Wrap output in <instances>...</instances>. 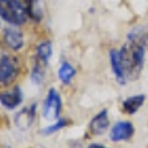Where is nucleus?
I'll list each match as a JSON object with an SVG mask.
<instances>
[{
    "label": "nucleus",
    "mask_w": 148,
    "mask_h": 148,
    "mask_svg": "<svg viewBox=\"0 0 148 148\" xmlns=\"http://www.w3.org/2000/svg\"><path fill=\"white\" fill-rule=\"evenodd\" d=\"M62 111V99L61 95L54 88H51L48 90V94L43 101V109H42V116L48 121H54L59 117Z\"/></svg>",
    "instance_id": "nucleus-4"
},
{
    "label": "nucleus",
    "mask_w": 148,
    "mask_h": 148,
    "mask_svg": "<svg viewBox=\"0 0 148 148\" xmlns=\"http://www.w3.org/2000/svg\"><path fill=\"white\" fill-rule=\"evenodd\" d=\"M74 75H75V69H74V67L72 66L71 63L63 62L61 64V67H59V69H58L59 80H61L63 84L69 85L71 84V82H72V79L74 78Z\"/></svg>",
    "instance_id": "nucleus-14"
},
{
    "label": "nucleus",
    "mask_w": 148,
    "mask_h": 148,
    "mask_svg": "<svg viewBox=\"0 0 148 148\" xmlns=\"http://www.w3.org/2000/svg\"><path fill=\"white\" fill-rule=\"evenodd\" d=\"M24 101V94L22 90L20 89V86H14L11 89L5 90L3 92H0V103L4 108H6L9 110H14L17 106H20Z\"/></svg>",
    "instance_id": "nucleus-7"
},
{
    "label": "nucleus",
    "mask_w": 148,
    "mask_h": 148,
    "mask_svg": "<svg viewBox=\"0 0 148 148\" xmlns=\"http://www.w3.org/2000/svg\"><path fill=\"white\" fill-rule=\"evenodd\" d=\"M20 61L15 54L0 53V86H9L20 74Z\"/></svg>",
    "instance_id": "nucleus-2"
},
{
    "label": "nucleus",
    "mask_w": 148,
    "mask_h": 148,
    "mask_svg": "<svg viewBox=\"0 0 148 148\" xmlns=\"http://www.w3.org/2000/svg\"><path fill=\"white\" fill-rule=\"evenodd\" d=\"M45 67L43 64H41L40 62L35 63L34 68H32V73H31V78H32V82L35 83V84L40 85L41 83L43 82V78H45Z\"/></svg>",
    "instance_id": "nucleus-15"
},
{
    "label": "nucleus",
    "mask_w": 148,
    "mask_h": 148,
    "mask_svg": "<svg viewBox=\"0 0 148 148\" xmlns=\"http://www.w3.org/2000/svg\"><path fill=\"white\" fill-rule=\"evenodd\" d=\"M3 41L9 49L15 51V52L20 51L25 46L24 34L16 26H11V25L5 27V30H4Z\"/></svg>",
    "instance_id": "nucleus-5"
},
{
    "label": "nucleus",
    "mask_w": 148,
    "mask_h": 148,
    "mask_svg": "<svg viewBox=\"0 0 148 148\" xmlns=\"http://www.w3.org/2000/svg\"><path fill=\"white\" fill-rule=\"evenodd\" d=\"M64 126H67V120H59V121H57L56 123H53V125H49L48 127H46V128H43L42 131H41V133L42 135H52V133H54V132H57V131H59V130H62Z\"/></svg>",
    "instance_id": "nucleus-16"
},
{
    "label": "nucleus",
    "mask_w": 148,
    "mask_h": 148,
    "mask_svg": "<svg viewBox=\"0 0 148 148\" xmlns=\"http://www.w3.org/2000/svg\"><path fill=\"white\" fill-rule=\"evenodd\" d=\"M15 1L25 10L29 18H32L36 22H40L43 17L41 0H15Z\"/></svg>",
    "instance_id": "nucleus-9"
},
{
    "label": "nucleus",
    "mask_w": 148,
    "mask_h": 148,
    "mask_svg": "<svg viewBox=\"0 0 148 148\" xmlns=\"http://www.w3.org/2000/svg\"><path fill=\"white\" fill-rule=\"evenodd\" d=\"M0 17L11 26H22L26 24L27 14L15 0H0Z\"/></svg>",
    "instance_id": "nucleus-3"
},
{
    "label": "nucleus",
    "mask_w": 148,
    "mask_h": 148,
    "mask_svg": "<svg viewBox=\"0 0 148 148\" xmlns=\"http://www.w3.org/2000/svg\"><path fill=\"white\" fill-rule=\"evenodd\" d=\"M146 101V95L140 94L135 96H130L122 101V110L128 115H135L140 110Z\"/></svg>",
    "instance_id": "nucleus-12"
},
{
    "label": "nucleus",
    "mask_w": 148,
    "mask_h": 148,
    "mask_svg": "<svg viewBox=\"0 0 148 148\" xmlns=\"http://www.w3.org/2000/svg\"><path fill=\"white\" fill-rule=\"evenodd\" d=\"M88 148H108L103 145H98V143H91L90 146H88Z\"/></svg>",
    "instance_id": "nucleus-17"
},
{
    "label": "nucleus",
    "mask_w": 148,
    "mask_h": 148,
    "mask_svg": "<svg viewBox=\"0 0 148 148\" xmlns=\"http://www.w3.org/2000/svg\"><path fill=\"white\" fill-rule=\"evenodd\" d=\"M110 63H111V69H112V72L115 74L116 80L121 85H125V83H126V73H125L119 51L116 49L110 51Z\"/></svg>",
    "instance_id": "nucleus-11"
},
{
    "label": "nucleus",
    "mask_w": 148,
    "mask_h": 148,
    "mask_svg": "<svg viewBox=\"0 0 148 148\" xmlns=\"http://www.w3.org/2000/svg\"><path fill=\"white\" fill-rule=\"evenodd\" d=\"M135 135V127L130 121H120L115 123L110 131V140L112 142L128 141Z\"/></svg>",
    "instance_id": "nucleus-6"
},
{
    "label": "nucleus",
    "mask_w": 148,
    "mask_h": 148,
    "mask_svg": "<svg viewBox=\"0 0 148 148\" xmlns=\"http://www.w3.org/2000/svg\"><path fill=\"white\" fill-rule=\"evenodd\" d=\"M110 126V120L108 115V110H101L98 115H95L92 120L90 121V131L92 135L100 136L104 132H106V130Z\"/></svg>",
    "instance_id": "nucleus-10"
},
{
    "label": "nucleus",
    "mask_w": 148,
    "mask_h": 148,
    "mask_svg": "<svg viewBox=\"0 0 148 148\" xmlns=\"http://www.w3.org/2000/svg\"><path fill=\"white\" fill-rule=\"evenodd\" d=\"M126 77L138 75L145 63V46L136 36L130 37V42L119 51Z\"/></svg>",
    "instance_id": "nucleus-1"
},
{
    "label": "nucleus",
    "mask_w": 148,
    "mask_h": 148,
    "mask_svg": "<svg viewBox=\"0 0 148 148\" xmlns=\"http://www.w3.org/2000/svg\"><path fill=\"white\" fill-rule=\"evenodd\" d=\"M36 104H31L30 106H26L22 110H20L15 115V125L21 128V130H27L32 123H34L35 119H36Z\"/></svg>",
    "instance_id": "nucleus-8"
},
{
    "label": "nucleus",
    "mask_w": 148,
    "mask_h": 148,
    "mask_svg": "<svg viewBox=\"0 0 148 148\" xmlns=\"http://www.w3.org/2000/svg\"><path fill=\"white\" fill-rule=\"evenodd\" d=\"M52 56V43L48 40H43L36 46V61L43 66H47Z\"/></svg>",
    "instance_id": "nucleus-13"
}]
</instances>
